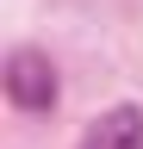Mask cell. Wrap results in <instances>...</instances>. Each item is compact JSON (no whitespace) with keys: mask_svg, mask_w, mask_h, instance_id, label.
Returning <instances> with one entry per match:
<instances>
[{"mask_svg":"<svg viewBox=\"0 0 143 149\" xmlns=\"http://www.w3.org/2000/svg\"><path fill=\"white\" fill-rule=\"evenodd\" d=\"M0 81H6V100L19 106V112H50L62 100V81H56V62H50L44 50H13L6 56V74H0Z\"/></svg>","mask_w":143,"mask_h":149,"instance_id":"obj_1","label":"cell"},{"mask_svg":"<svg viewBox=\"0 0 143 149\" xmlns=\"http://www.w3.org/2000/svg\"><path fill=\"white\" fill-rule=\"evenodd\" d=\"M75 149H143V112H137V106H112V112H100Z\"/></svg>","mask_w":143,"mask_h":149,"instance_id":"obj_2","label":"cell"}]
</instances>
